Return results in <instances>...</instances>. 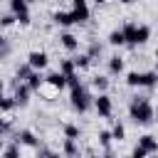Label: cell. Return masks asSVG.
I'll return each mask as SVG.
<instances>
[{
    "label": "cell",
    "instance_id": "cell-1",
    "mask_svg": "<svg viewBox=\"0 0 158 158\" xmlns=\"http://www.w3.org/2000/svg\"><path fill=\"white\" fill-rule=\"evenodd\" d=\"M128 118H131L133 123H138V126L153 123V121H156V111H153L151 99H148V96H141V94L131 96V101H128Z\"/></svg>",
    "mask_w": 158,
    "mask_h": 158
},
{
    "label": "cell",
    "instance_id": "cell-2",
    "mask_svg": "<svg viewBox=\"0 0 158 158\" xmlns=\"http://www.w3.org/2000/svg\"><path fill=\"white\" fill-rule=\"evenodd\" d=\"M123 37H126V44L131 47H138V44H146L151 40V27L148 25H138V22H126L121 27Z\"/></svg>",
    "mask_w": 158,
    "mask_h": 158
},
{
    "label": "cell",
    "instance_id": "cell-3",
    "mask_svg": "<svg viewBox=\"0 0 158 158\" xmlns=\"http://www.w3.org/2000/svg\"><path fill=\"white\" fill-rule=\"evenodd\" d=\"M69 104H72V109H74L77 114H86V111L94 106V96H91L89 86H86V84L74 86V89L69 91Z\"/></svg>",
    "mask_w": 158,
    "mask_h": 158
},
{
    "label": "cell",
    "instance_id": "cell-4",
    "mask_svg": "<svg viewBox=\"0 0 158 158\" xmlns=\"http://www.w3.org/2000/svg\"><path fill=\"white\" fill-rule=\"evenodd\" d=\"M126 84L128 86H138V89H153V86H158V72L156 69H148V72L133 69V72L126 74Z\"/></svg>",
    "mask_w": 158,
    "mask_h": 158
},
{
    "label": "cell",
    "instance_id": "cell-5",
    "mask_svg": "<svg viewBox=\"0 0 158 158\" xmlns=\"http://www.w3.org/2000/svg\"><path fill=\"white\" fill-rule=\"evenodd\" d=\"M15 136V143H20V148H32V151H37L42 143H40V136L35 133V131H30V128H20V131H15L12 133Z\"/></svg>",
    "mask_w": 158,
    "mask_h": 158
},
{
    "label": "cell",
    "instance_id": "cell-6",
    "mask_svg": "<svg viewBox=\"0 0 158 158\" xmlns=\"http://www.w3.org/2000/svg\"><path fill=\"white\" fill-rule=\"evenodd\" d=\"M94 109H96L99 118H111V114H114V99L106 91H101L99 96H94Z\"/></svg>",
    "mask_w": 158,
    "mask_h": 158
},
{
    "label": "cell",
    "instance_id": "cell-7",
    "mask_svg": "<svg viewBox=\"0 0 158 158\" xmlns=\"http://www.w3.org/2000/svg\"><path fill=\"white\" fill-rule=\"evenodd\" d=\"M10 12L20 25H30V2L27 0H10Z\"/></svg>",
    "mask_w": 158,
    "mask_h": 158
},
{
    "label": "cell",
    "instance_id": "cell-8",
    "mask_svg": "<svg viewBox=\"0 0 158 158\" xmlns=\"http://www.w3.org/2000/svg\"><path fill=\"white\" fill-rule=\"evenodd\" d=\"M30 86L25 81H17L15 79V91H12V99H15V106H27L30 104Z\"/></svg>",
    "mask_w": 158,
    "mask_h": 158
},
{
    "label": "cell",
    "instance_id": "cell-9",
    "mask_svg": "<svg viewBox=\"0 0 158 158\" xmlns=\"http://www.w3.org/2000/svg\"><path fill=\"white\" fill-rule=\"evenodd\" d=\"M27 64L32 67V69H44L47 64H49V54L47 52H42V49H32L30 54H27Z\"/></svg>",
    "mask_w": 158,
    "mask_h": 158
},
{
    "label": "cell",
    "instance_id": "cell-10",
    "mask_svg": "<svg viewBox=\"0 0 158 158\" xmlns=\"http://www.w3.org/2000/svg\"><path fill=\"white\" fill-rule=\"evenodd\" d=\"M136 146H141L148 156H153V153H158V136L143 133V136H138V143H136Z\"/></svg>",
    "mask_w": 158,
    "mask_h": 158
},
{
    "label": "cell",
    "instance_id": "cell-11",
    "mask_svg": "<svg viewBox=\"0 0 158 158\" xmlns=\"http://www.w3.org/2000/svg\"><path fill=\"white\" fill-rule=\"evenodd\" d=\"M62 156H64V158H81V146H79V141L64 138V141H62Z\"/></svg>",
    "mask_w": 158,
    "mask_h": 158
},
{
    "label": "cell",
    "instance_id": "cell-12",
    "mask_svg": "<svg viewBox=\"0 0 158 158\" xmlns=\"http://www.w3.org/2000/svg\"><path fill=\"white\" fill-rule=\"evenodd\" d=\"M44 84H49L52 89H57V91H62L64 86H67V77L59 72V69H54V72H49V74H44Z\"/></svg>",
    "mask_w": 158,
    "mask_h": 158
},
{
    "label": "cell",
    "instance_id": "cell-13",
    "mask_svg": "<svg viewBox=\"0 0 158 158\" xmlns=\"http://www.w3.org/2000/svg\"><path fill=\"white\" fill-rule=\"evenodd\" d=\"M69 12H72V20H74V25H84V22L91 17V12H89V5H74Z\"/></svg>",
    "mask_w": 158,
    "mask_h": 158
},
{
    "label": "cell",
    "instance_id": "cell-14",
    "mask_svg": "<svg viewBox=\"0 0 158 158\" xmlns=\"http://www.w3.org/2000/svg\"><path fill=\"white\" fill-rule=\"evenodd\" d=\"M59 44H62L67 52H77V49H79V37L72 35V32H62V35H59Z\"/></svg>",
    "mask_w": 158,
    "mask_h": 158
},
{
    "label": "cell",
    "instance_id": "cell-15",
    "mask_svg": "<svg viewBox=\"0 0 158 158\" xmlns=\"http://www.w3.org/2000/svg\"><path fill=\"white\" fill-rule=\"evenodd\" d=\"M106 69H109V74H111V77L123 74V57H118V54L109 57V59H106Z\"/></svg>",
    "mask_w": 158,
    "mask_h": 158
},
{
    "label": "cell",
    "instance_id": "cell-16",
    "mask_svg": "<svg viewBox=\"0 0 158 158\" xmlns=\"http://www.w3.org/2000/svg\"><path fill=\"white\" fill-rule=\"evenodd\" d=\"M52 22L59 25V27H69V25H74L72 12H67V10H57V12H52Z\"/></svg>",
    "mask_w": 158,
    "mask_h": 158
},
{
    "label": "cell",
    "instance_id": "cell-17",
    "mask_svg": "<svg viewBox=\"0 0 158 158\" xmlns=\"http://www.w3.org/2000/svg\"><path fill=\"white\" fill-rule=\"evenodd\" d=\"M25 84H27V86H30V91H40V86H42V84H44V74H42V72H40V69H35V72H32V74H30V79H27V81H25Z\"/></svg>",
    "mask_w": 158,
    "mask_h": 158
},
{
    "label": "cell",
    "instance_id": "cell-18",
    "mask_svg": "<svg viewBox=\"0 0 158 158\" xmlns=\"http://www.w3.org/2000/svg\"><path fill=\"white\" fill-rule=\"evenodd\" d=\"M72 62H74V67H77V69H89L94 59H91L86 52H79V54H74V57H72Z\"/></svg>",
    "mask_w": 158,
    "mask_h": 158
},
{
    "label": "cell",
    "instance_id": "cell-19",
    "mask_svg": "<svg viewBox=\"0 0 158 158\" xmlns=\"http://www.w3.org/2000/svg\"><path fill=\"white\" fill-rule=\"evenodd\" d=\"M32 72H35V69H32L27 62H25V64H17V67H15V79H17V81H27Z\"/></svg>",
    "mask_w": 158,
    "mask_h": 158
},
{
    "label": "cell",
    "instance_id": "cell-20",
    "mask_svg": "<svg viewBox=\"0 0 158 158\" xmlns=\"http://www.w3.org/2000/svg\"><path fill=\"white\" fill-rule=\"evenodd\" d=\"M91 86H94L99 94L106 91V89H109V77H106V74H94V77H91Z\"/></svg>",
    "mask_w": 158,
    "mask_h": 158
},
{
    "label": "cell",
    "instance_id": "cell-21",
    "mask_svg": "<svg viewBox=\"0 0 158 158\" xmlns=\"http://www.w3.org/2000/svg\"><path fill=\"white\" fill-rule=\"evenodd\" d=\"M62 133H64V138H74V141L81 138V128H79L77 123H64V126H62Z\"/></svg>",
    "mask_w": 158,
    "mask_h": 158
},
{
    "label": "cell",
    "instance_id": "cell-22",
    "mask_svg": "<svg viewBox=\"0 0 158 158\" xmlns=\"http://www.w3.org/2000/svg\"><path fill=\"white\" fill-rule=\"evenodd\" d=\"M96 143H99V148H101V151L111 148V143H114V138H111V131H99V133H96Z\"/></svg>",
    "mask_w": 158,
    "mask_h": 158
},
{
    "label": "cell",
    "instance_id": "cell-23",
    "mask_svg": "<svg viewBox=\"0 0 158 158\" xmlns=\"http://www.w3.org/2000/svg\"><path fill=\"white\" fill-rule=\"evenodd\" d=\"M2 158H22V153H20V143H5V148H2Z\"/></svg>",
    "mask_w": 158,
    "mask_h": 158
},
{
    "label": "cell",
    "instance_id": "cell-24",
    "mask_svg": "<svg viewBox=\"0 0 158 158\" xmlns=\"http://www.w3.org/2000/svg\"><path fill=\"white\" fill-rule=\"evenodd\" d=\"M109 44H114V47H121V44H126V37H123L121 27H116V30H111V32H109Z\"/></svg>",
    "mask_w": 158,
    "mask_h": 158
},
{
    "label": "cell",
    "instance_id": "cell-25",
    "mask_svg": "<svg viewBox=\"0 0 158 158\" xmlns=\"http://www.w3.org/2000/svg\"><path fill=\"white\" fill-rule=\"evenodd\" d=\"M111 138H114V141H118V143L126 138V126H123L121 121H116V123L111 126Z\"/></svg>",
    "mask_w": 158,
    "mask_h": 158
},
{
    "label": "cell",
    "instance_id": "cell-26",
    "mask_svg": "<svg viewBox=\"0 0 158 158\" xmlns=\"http://www.w3.org/2000/svg\"><path fill=\"white\" fill-rule=\"evenodd\" d=\"M35 158H64V156H62V151H52V148H44V146H40Z\"/></svg>",
    "mask_w": 158,
    "mask_h": 158
},
{
    "label": "cell",
    "instance_id": "cell-27",
    "mask_svg": "<svg viewBox=\"0 0 158 158\" xmlns=\"http://www.w3.org/2000/svg\"><path fill=\"white\" fill-rule=\"evenodd\" d=\"M59 72H62L64 77H69V74H74V72H77V67H74L72 57H69V59H62V62H59Z\"/></svg>",
    "mask_w": 158,
    "mask_h": 158
},
{
    "label": "cell",
    "instance_id": "cell-28",
    "mask_svg": "<svg viewBox=\"0 0 158 158\" xmlns=\"http://www.w3.org/2000/svg\"><path fill=\"white\" fill-rule=\"evenodd\" d=\"M10 133H15L12 121H10V118H5V116H0V136H10Z\"/></svg>",
    "mask_w": 158,
    "mask_h": 158
},
{
    "label": "cell",
    "instance_id": "cell-29",
    "mask_svg": "<svg viewBox=\"0 0 158 158\" xmlns=\"http://www.w3.org/2000/svg\"><path fill=\"white\" fill-rule=\"evenodd\" d=\"M15 109V99L12 96H2L0 99V114H10Z\"/></svg>",
    "mask_w": 158,
    "mask_h": 158
},
{
    "label": "cell",
    "instance_id": "cell-30",
    "mask_svg": "<svg viewBox=\"0 0 158 158\" xmlns=\"http://www.w3.org/2000/svg\"><path fill=\"white\" fill-rule=\"evenodd\" d=\"M86 54H89L91 59H99V57L104 54V47H101L99 42H91V44H89V49H86Z\"/></svg>",
    "mask_w": 158,
    "mask_h": 158
},
{
    "label": "cell",
    "instance_id": "cell-31",
    "mask_svg": "<svg viewBox=\"0 0 158 158\" xmlns=\"http://www.w3.org/2000/svg\"><path fill=\"white\" fill-rule=\"evenodd\" d=\"M17 20H15V15L12 12H5V15H0V30L2 27H10V25H15Z\"/></svg>",
    "mask_w": 158,
    "mask_h": 158
},
{
    "label": "cell",
    "instance_id": "cell-32",
    "mask_svg": "<svg viewBox=\"0 0 158 158\" xmlns=\"http://www.w3.org/2000/svg\"><path fill=\"white\" fill-rule=\"evenodd\" d=\"M79 84H81V79H79V74H77V72L67 77V86H69V89H74V86H79Z\"/></svg>",
    "mask_w": 158,
    "mask_h": 158
},
{
    "label": "cell",
    "instance_id": "cell-33",
    "mask_svg": "<svg viewBox=\"0 0 158 158\" xmlns=\"http://www.w3.org/2000/svg\"><path fill=\"white\" fill-rule=\"evenodd\" d=\"M131 158H148V153H146L141 146H136V148L131 151Z\"/></svg>",
    "mask_w": 158,
    "mask_h": 158
},
{
    "label": "cell",
    "instance_id": "cell-34",
    "mask_svg": "<svg viewBox=\"0 0 158 158\" xmlns=\"http://www.w3.org/2000/svg\"><path fill=\"white\" fill-rule=\"evenodd\" d=\"M99 158H116V153L111 151V148H106V151H101V156Z\"/></svg>",
    "mask_w": 158,
    "mask_h": 158
},
{
    "label": "cell",
    "instance_id": "cell-35",
    "mask_svg": "<svg viewBox=\"0 0 158 158\" xmlns=\"http://www.w3.org/2000/svg\"><path fill=\"white\" fill-rule=\"evenodd\" d=\"M0 49H7V40H5V35H2V30H0Z\"/></svg>",
    "mask_w": 158,
    "mask_h": 158
},
{
    "label": "cell",
    "instance_id": "cell-36",
    "mask_svg": "<svg viewBox=\"0 0 158 158\" xmlns=\"http://www.w3.org/2000/svg\"><path fill=\"white\" fill-rule=\"evenodd\" d=\"M2 148H5V136H0V153H2Z\"/></svg>",
    "mask_w": 158,
    "mask_h": 158
},
{
    "label": "cell",
    "instance_id": "cell-37",
    "mask_svg": "<svg viewBox=\"0 0 158 158\" xmlns=\"http://www.w3.org/2000/svg\"><path fill=\"white\" fill-rule=\"evenodd\" d=\"M2 96H5V84L0 81V99H2Z\"/></svg>",
    "mask_w": 158,
    "mask_h": 158
},
{
    "label": "cell",
    "instance_id": "cell-38",
    "mask_svg": "<svg viewBox=\"0 0 158 158\" xmlns=\"http://www.w3.org/2000/svg\"><path fill=\"white\" fill-rule=\"evenodd\" d=\"M72 5H86V0H72Z\"/></svg>",
    "mask_w": 158,
    "mask_h": 158
},
{
    "label": "cell",
    "instance_id": "cell-39",
    "mask_svg": "<svg viewBox=\"0 0 158 158\" xmlns=\"http://www.w3.org/2000/svg\"><path fill=\"white\" fill-rule=\"evenodd\" d=\"M7 52H10V49H0V62H2V57H5Z\"/></svg>",
    "mask_w": 158,
    "mask_h": 158
},
{
    "label": "cell",
    "instance_id": "cell-40",
    "mask_svg": "<svg viewBox=\"0 0 158 158\" xmlns=\"http://www.w3.org/2000/svg\"><path fill=\"white\" fill-rule=\"evenodd\" d=\"M121 2H123V5H131V2H136V0H121Z\"/></svg>",
    "mask_w": 158,
    "mask_h": 158
},
{
    "label": "cell",
    "instance_id": "cell-41",
    "mask_svg": "<svg viewBox=\"0 0 158 158\" xmlns=\"http://www.w3.org/2000/svg\"><path fill=\"white\" fill-rule=\"evenodd\" d=\"M153 111H156V121H158V106H153Z\"/></svg>",
    "mask_w": 158,
    "mask_h": 158
},
{
    "label": "cell",
    "instance_id": "cell-42",
    "mask_svg": "<svg viewBox=\"0 0 158 158\" xmlns=\"http://www.w3.org/2000/svg\"><path fill=\"white\" fill-rule=\"evenodd\" d=\"M94 2H96V5H104V2H106V0H94Z\"/></svg>",
    "mask_w": 158,
    "mask_h": 158
},
{
    "label": "cell",
    "instance_id": "cell-43",
    "mask_svg": "<svg viewBox=\"0 0 158 158\" xmlns=\"http://www.w3.org/2000/svg\"><path fill=\"white\" fill-rule=\"evenodd\" d=\"M153 54H156V59H158V47H156V52H153Z\"/></svg>",
    "mask_w": 158,
    "mask_h": 158
},
{
    "label": "cell",
    "instance_id": "cell-44",
    "mask_svg": "<svg viewBox=\"0 0 158 158\" xmlns=\"http://www.w3.org/2000/svg\"><path fill=\"white\" fill-rule=\"evenodd\" d=\"M156 156H158V153H153V156H148V158H156Z\"/></svg>",
    "mask_w": 158,
    "mask_h": 158
},
{
    "label": "cell",
    "instance_id": "cell-45",
    "mask_svg": "<svg viewBox=\"0 0 158 158\" xmlns=\"http://www.w3.org/2000/svg\"><path fill=\"white\" fill-rule=\"evenodd\" d=\"M27 2H35V0H27Z\"/></svg>",
    "mask_w": 158,
    "mask_h": 158
},
{
    "label": "cell",
    "instance_id": "cell-46",
    "mask_svg": "<svg viewBox=\"0 0 158 158\" xmlns=\"http://www.w3.org/2000/svg\"><path fill=\"white\" fill-rule=\"evenodd\" d=\"M126 158H131V156H126Z\"/></svg>",
    "mask_w": 158,
    "mask_h": 158
}]
</instances>
